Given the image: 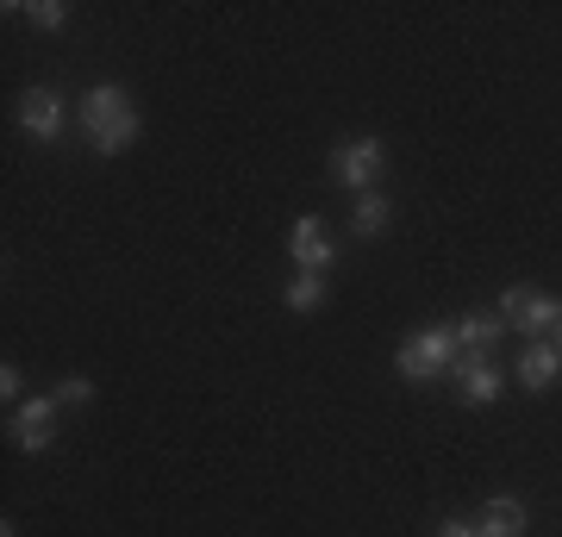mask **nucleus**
I'll list each match as a JSON object with an SVG mask.
<instances>
[{
  "mask_svg": "<svg viewBox=\"0 0 562 537\" xmlns=\"http://www.w3.org/2000/svg\"><path fill=\"white\" fill-rule=\"evenodd\" d=\"M525 525H531V513H525L519 500H487L482 506V518H475V532L482 537H525Z\"/></svg>",
  "mask_w": 562,
  "mask_h": 537,
  "instance_id": "obj_11",
  "label": "nucleus"
},
{
  "mask_svg": "<svg viewBox=\"0 0 562 537\" xmlns=\"http://www.w3.org/2000/svg\"><path fill=\"white\" fill-rule=\"evenodd\" d=\"M457 362H462L457 318H450V325H425V332H413V338L394 350V369H401L406 381H438V376H450Z\"/></svg>",
  "mask_w": 562,
  "mask_h": 537,
  "instance_id": "obj_2",
  "label": "nucleus"
},
{
  "mask_svg": "<svg viewBox=\"0 0 562 537\" xmlns=\"http://www.w3.org/2000/svg\"><path fill=\"white\" fill-rule=\"evenodd\" d=\"M387 220H394V200H387L382 188H375V194H357V206H350V232H357V238H382Z\"/></svg>",
  "mask_w": 562,
  "mask_h": 537,
  "instance_id": "obj_12",
  "label": "nucleus"
},
{
  "mask_svg": "<svg viewBox=\"0 0 562 537\" xmlns=\"http://www.w3.org/2000/svg\"><path fill=\"white\" fill-rule=\"evenodd\" d=\"M438 537H482V532H475V525H462V518H443Z\"/></svg>",
  "mask_w": 562,
  "mask_h": 537,
  "instance_id": "obj_17",
  "label": "nucleus"
},
{
  "mask_svg": "<svg viewBox=\"0 0 562 537\" xmlns=\"http://www.w3.org/2000/svg\"><path fill=\"white\" fill-rule=\"evenodd\" d=\"M20 13H25L32 25H44V32H57V25H69V7H63V0H25Z\"/></svg>",
  "mask_w": 562,
  "mask_h": 537,
  "instance_id": "obj_14",
  "label": "nucleus"
},
{
  "mask_svg": "<svg viewBox=\"0 0 562 537\" xmlns=\"http://www.w3.org/2000/svg\"><path fill=\"white\" fill-rule=\"evenodd\" d=\"M76 120H81V132H88V144H94V157H125L144 132L138 100H132V88H120V81H94V88L81 94Z\"/></svg>",
  "mask_w": 562,
  "mask_h": 537,
  "instance_id": "obj_1",
  "label": "nucleus"
},
{
  "mask_svg": "<svg viewBox=\"0 0 562 537\" xmlns=\"http://www.w3.org/2000/svg\"><path fill=\"white\" fill-rule=\"evenodd\" d=\"M288 257H294L301 276H325V269L338 262V244H331V232H325L313 213H301V220L288 225Z\"/></svg>",
  "mask_w": 562,
  "mask_h": 537,
  "instance_id": "obj_6",
  "label": "nucleus"
},
{
  "mask_svg": "<svg viewBox=\"0 0 562 537\" xmlns=\"http://www.w3.org/2000/svg\"><path fill=\"white\" fill-rule=\"evenodd\" d=\"M94 400V381L88 376H63L57 381V406H88Z\"/></svg>",
  "mask_w": 562,
  "mask_h": 537,
  "instance_id": "obj_15",
  "label": "nucleus"
},
{
  "mask_svg": "<svg viewBox=\"0 0 562 537\" xmlns=\"http://www.w3.org/2000/svg\"><path fill=\"white\" fill-rule=\"evenodd\" d=\"M57 394H32L20 400L13 413H7V438H13V450H25V457H38V450H50L57 444Z\"/></svg>",
  "mask_w": 562,
  "mask_h": 537,
  "instance_id": "obj_5",
  "label": "nucleus"
},
{
  "mask_svg": "<svg viewBox=\"0 0 562 537\" xmlns=\"http://www.w3.org/2000/svg\"><path fill=\"white\" fill-rule=\"evenodd\" d=\"M281 306H288V313H319L325 306V276H301V269H294V281L281 288Z\"/></svg>",
  "mask_w": 562,
  "mask_h": 537,
  "instance_id": "obj_13",
  "label": "nucleus"
},
{
  "mask_svg": "<svg viewBox=\"0 0 562 537\" xmlns=\"http://www.w3.org/2000/svg\"><path fill=\"white\" fill-rule=\"evenodd\" d=\"M0 400H7V413L25 400V376H20V362H0Z\"/></svg>",
  "mask_w": 562,
  "mask_h": 537,
  "instance_id": "obj_16",
  "label": "nucleus"
},
{
  "mask_svg": "<svg viewBox=\"0 0 562 537\" xmlns=\"http://www.w3.org/2000/svg\"><path fill=\"white\" fill-rule=\"evenodd\" d=\"M550 344H557V357H562V325H557V332H550Z\"/></svg>",
  "mask_w": 562,
  "mask_h": 537,
  "instance_id": "obj_18",
  "label": "nucleus"
},
{
  "mask_svg": "<svg viewBox=\"0 0 562 537\" xmlns=\"http://www.w3.org/2000/svg\"><path fill=\"white\" fill-rule=\"evenodd\" d=\"M457 338H462V357H494V344L506 338V318L501 313H469V318H457Z\"/></svg>",
  "mask_w": 562,
  "mask_h": 537,
  "instance_id": "obj_10",
  "label": "nucleus"
},
{
  "mask_svg": "<svg viewBox=\"0 0 562 537\" xmlns=\"http://www.w3.org/2000/svg\"><path fill=\"white\" fill-rule=\"evenodd\" d=\"M557 376H562L557 344H550V338H531V344L519 350V388H525V394H543Z\"/></svg>",
  "mask_w": 562,
  "mask_h": 537,
  "instance_id": "obj_9",
  "label": "nucleus"
},
{
  "mask_svg": "<svg viewBox=\"0 0 562 537\" xmlns=\"http://www.w3.org/2000/svg\"><path fill=\"white\" fill-rule=\"evenodd\" d=\"M331 176L344 181V188H357V194H375L387 176V144L382 138H344L338 150H331Z\"/></svg>",
  "mask_w": 562,
  "mask_h": 537,
  "instance_id": "obj_3",
  "label": "nucleus"
},
{
  "mask_svg": "<svg viewBox=\"0 0 562 537\" xmlns=\"http://www.w3.org/2000/svg\"><path fill=\"white\" fill-rule=\"evenodd\" d=\"M20 125H25V138H38V144L63 138V94H57V88H25Z\"/></svg>",
  "mask_w": 562,
  "mask_h": 537,
  "instance_id": "obj_8",
  "label": "nucleus"
},
{
  "mask_svg": "<svg viewBox=\"0 0 562 537\" xmlns=\"http://www.w3.org/2000/svg\"><path fill=\"white\" fill-rule=\"evenodd\" d=\"M0 537H20V532H13V518H7V525H0Z\"/></svg>",
  "mask_w": 562,
  "mask_h": 537,
  "instance_id": "obj_19",
  "label": "nucleus"
},
{
  "mask_svg": "<svg viewBox=\"0 0 562 537\" xmlns=\"http://www.w3.org/2000/svg\"><path fill=\"white\" fill-rule=\"evenodd\" d=\"M501 318H506V332H519V338H550V332L562 325V300L538 294V288H506Z\"/></svg>",
  "mask_w": 562,
  "mask_h": 537,
  "instance_id": "obj_4",
  "label": "nucleus"
},
{
  "mask_svg": "<svg viewBox=\"0 0 562 537\" xmlns=\"http://www.w3.org/2000/svg\"><path fill=\"white\" fill-rule=\"evenodd\" d=\"M450 376H457V400H462V406H494V400L506 394V376H501V362H494V357H462Z\"/></svg>",
  "mask_w": 562,
  "mask_h": 537,
  "instance_id": "obj_7",
  "label": "nucleus"
}]
</instances>
